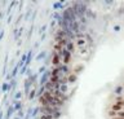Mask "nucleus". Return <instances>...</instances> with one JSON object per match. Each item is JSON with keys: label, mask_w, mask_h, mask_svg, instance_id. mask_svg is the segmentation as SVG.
Masks as SVG:
<instances>
[{"label": "nucleus", "mask_w": 124, "mask_h": 119, "mask_svg": "<svg viewBox=\"0 0 124 119\" xmlns=\"http://www.w3.org/2000/svg\"><path fill=\"white\" fill-rule=\"evenodd\" d=\"M123 109H124V103H122V102H115V103H112V106H111V110L115 111V113H119V111H122Z\"/></svg>", "instance_id": "f257e3e1"}, {"label": "nucleus", "mask_w": 124, "mask_h": 119, "mask_svg": "<svg viewBox=\"0 0 124 119\" xmlns=\"http://www.w3.org/2000/svg\"><path fill=\"white\" fill-rule=\"evenodd\" d=\"M63 62L65 63H69V61H70V52L69 51H63Z\"/></svg>", "instance_id": "f03ea898"}, {"label": "nucleus", "mask_w": 124, "mask_h": 119, "mask_svg": "<svg viewBox=\"0 0 124 119\" xmlns=\"http://www.w3.org/2000/svg\"><path fill=\"white\" fill-rule=\"evenodd\" d=\"M53 65L54 66H58L60 65V55H54V57H53Z\"/></svg>", "instance_id": "7ed1b4c3"}, {"label": "nucleus", "mask_w": 124, "mask_h": 119, "mask_svg": "<svg viewBox=\"0 0 124 119\" xmlns=\"http://www.w3.org/2000/svg\"><path fill=\"white\" fill-rule=\"evenodd\" d=\"M108 115H110V117H112V119H114L116 115H118V113H115V111H112V110H110L108 111Z\"/></svg>", "instance_id": "20e7f679"}, {"label": "nucleus", "mask_w": 124, "mask_h": 119, "mask_svg": "<svg viewBox=\"0 0 124 119\" xmlns=\"http://www.w3.org/2000/svg\"><path fill=\"white\" fill-rule=\"evenodd\" d=\"M118 118L119 119H124V110H122V111H119V113H118Z\"/></svg>", "instance_id": "39448f33"}, {"label": "nucleus", "mask_w": 124, "mask_h": 119, "mask_svg": "<svg viewBox=\"0 0 124 119\" xmlns=\"http://www.w3.org/2000/svg\"><path fill=\"white\" fill-rule=\"evenodd\" d=\"M67 51H69V52L74 51V44H72V43H69V45H67Z\"/></svg>", "instance_id": "423d86ee"}, {"label": "nucleus", "mask_w": 124, "mask_h": 119, "mask_svg": "<svg viewBox=\"0 0 124 119\" xmlns=\"http://www.w3.org/2000/svg\"><path fill=\"white\" fill-rule=\"evenodd\" d=\"M75 79H76V76H75V74H71V75L69 76V80H70V82H74V80H75Z\"/></svg>", "instance_id": "0eeeda50"}, {"label": "nucleus", "mask_w": 124, "mask_h": 119, "mask_svg": "<svg viewBox=\"0 0 124 119\" xmlns=\"http://www.w3.org/2000/svg\"><path fill=\"white\" fill-rule=\"evenodd\" d=\"M123 110H124V109H123Z\"/></svg>", "instance_id": "6e6552de"}]
</instances>
